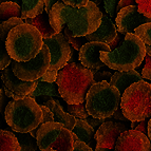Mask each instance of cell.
I'll return each instance as SVG.
<instances>
[{"instance_id": "cb8c5ba5", "label": "cell", "mask_w": 151, "mask_h": 151, "mask_svg": "<svg viewBox=\"0 0 151 151\" xmlns=\"http://www.w3.org/2000/svg\"><path fill=\"white\" fill-rule=\"evenodd\" d=\"M12 17H21L20 5L12 1L0 3V20H8Z\"/></svg>"}, {"instance_id": "4fadbf2b", "label": "cell", "mask_w": 151, "mask_h": 151, "mask_svg": "<svg viewBox=\"0 0 151 151\" xmlns=\"http://www.w3.org/2000/svg\"><path fill=\"white\" fill-rule=\"evenodd\" d=\"M113 149L114 151H150L151 144L146 134L130 129L121 133Z\"/></svg>"}, {"instance_id": "f1b7e54d", "label": "cell", "mask_w": 151, "mask_h": 151, "mask_svg": "<svg viewBox=\"0 0 151 151\" xmlns=\"http://www.w3.org/2000/svg\"><path fill=\"white\" fill-rule=\"evenodd\" d=\"M63 35H65V39H67V41L69 42V45H72L76 51H79V49L87 42L85 37H74V36H72V33L70 32V30H69L67 27L63 28Z\"/></svg>"}, {"instance_id": "ba28073f", "label": "cell", "mask_w": 151, "mask_h": 151, "mask_svg": "<svg viewBox=\"0 0 151 151\" xmlns=\"http://www.w3.org/2000/svg\"><path fill=\"white\" fill-rule=\"evenodd\" d=\"M36 143L40 151H72V132L56 122L40 124L37 128Z\"/></svg>"}, {"instance_id": "e575fe53", "label": "cell", "mask_w": 151, "mask_h": 151, "mask_svg": "<svg viewBox=\"0 0 151 151\" xmlns=\"http://www.w3.org/2000/svg\"><path fill=\"white\" fill-rule=\"evenodd\" d=\"M56 75H57V71L55 70H47L45 73L41 76L38 81H45V83H55L56 81Z\"/></svg>"}, {"instance_id": "5b68a950", "label": "cell", "mask_w": 151, "mask_h": 151, "mask_svg": "<svg viewBox=\"0 0 151 151\" xmlns=\"http://www.w3.org/2000/svg\"><path fill=\"white\" fill-rule=\"evenodd\" d=\"M4 119L13 131L28 133L38 128L42 119L39 104L30 96L9 101L4 110Z\"/></svg>"}, {"instance_id": "60d3db41", "label": "cell", "mask_w": 151, "mask_h": 151, "mask_svg": "<svg viewBox=\"0 0 151 151\" xmlns=\"http://www.w3.org/2000/svg\"><path fill=\"white\" fill-rule=\"evenodd\" d=\"M83 121L86 122L87 124H89V125H90V126L95 130L96 128H98V127L101 126L104 122L106 121V119H95V117H87V119H85Z\"/></svg>"}, {"instance_id": "8992f818", "label": "cell", "mask_w": 151, "mask_h": 151, "mask_svg": "<svg viewBox=\"0 0 151 151\" xmlns=\"http://www.w3.org/2000/svg\"><path fill=\"white\" fill-rule=\"evenodd\" d=\"M119 108L130 122H141L151 115V85L139 81L133 83L121 95Z\"/></svg>"}, {"instance_id": "f546056e", "label": "cell", "mask_w": 151, "mask_h": 151, "mask_svg": "<svg viewBox=\"0 0 151 151\" xmlns=\"http://www.w3.org/2000/svg\"><path fill=\"white\" fill-rule=\"evenodd\" d=\"M137 3V11L142 15L151 18V0H135Z\"/></svg>"}, {"instance_id": "d6a6232c", "label": "cell", "mask_w": 151, "mask_h": 151, "mask_svg": "<svg viewBox=\"0 0 151 151\" xmlns=\"http://www.w3.org/2000/svg\"><path fill=\"white\" fill-rule=\"evenodd\" d=\"M92 74H93V81L94 83H98V81H106L107 78L110 79L111 76H112V73H111L110 71H101V70H92L90 69Z\"/></svg>"}, {"instance_id": "c3c4849f", "label": "cell", "mask_w": 151, "mask_h": 151, "mask_svg": "<svg viewBox=\"0 0 151 151\" xmlns=\"http://www.w3.org/2000/svg\"><path fill=\"white\" fill-rule=\"evenodd\" d=\"M1 2H5V1H12V2H15V3H17V4H19L20 5V3H21V1L22 0H0Z\"/></svg>"}, {"instance_id": "3957f363", "label": "cell", "mask_w": 151, "mask_h": 151, "mask_svg": "<svg viewBox=\"0 0 151 151\" xmlns=\"http://www.w3.org/2000/svg\"><path fill=\"white\" fill-rule=\"evenodd\" d=\"M4 45L12 60L29 61L40 51L43 45L42 36L35 27L23 22L9 32Z\"/></svg>"}, {"instance_id": "52a82bcc", "label": "cell", "mask_w": 151, "mask_h": 151, "mask_svg": "<svg viewBox=\"0 0 151 151\" xmlns=\"http://www.w3.org/2000/svg\"><path fill=\"white\" fill-rule=\"evenodd\" d=\"M86 109L89 115L99 119L110 117L119 107L121 93L106 81L94 83L87 92Z\"/></svg>"}, {"instance_id": "7c38bea8", "label": "cell", "mask_w": 151, "mask_h": 151, "mask_svg": "<svg viewBox=\"0 0 151 151\" xmlns=\"http://www.w3.org/2000/svg\"><path fill=\"white\" fill-rule=\"evenodd\" d=\"M111 49L107 43L98 42V41H87L85 45L79 49L78 52V59L81 65L92 70H101L106 68V65L99 58L101 52H109Z\"/></svg>"}, {"instance_id": "d590c367", "label": "cell", "mask_w": 151, "mask_h": 151, "mask_svg": "<svg viewBox=\"0 0 151 151\" xmlns=\"http://www.w3.org/2000/svg\"><path fill=\"white\" fill-rule=\"evenodd\" d=\"M41 109V112H42V119H41V123L40 124H45V123H49V122H53V114L51 112V110L45 107V105H39Z\"/></svg>"}, {"instance_id": "8d00e7d4", "label": "cell", "mask_w": 151, "mask_h": 151, "mask_svg": "<svg viewBox=\"0 0 151 151\" xmlns=\"http://www.w3.org/2000/svg\"><path fill=\"white\" fill-rule=\"evenodd\" d=\"M124 38H125V34H123V33H119V34H116L115 38H114L113 40L111 41V42L108 45L109 48H110L111 50H114L115 48L119 47V45H121L122 43H123Z\"/></svg>"}, {"instance_id": "9a60e30c", "label": "cell", "mask_w": 151, "mask_h": 151, "mask_svg": "<svg viewBox=\"0 0 151 151\" xmlns=\"http://www.w3.org/2000/svg\"><path fill=\"white\" fill-rule=\"evenodd\" d=\"M2 71L3 72L1 73V79H2L4 87L17 95H21L22 97H24V96L29 95L33 91V89L35 88L37 81H24L14 75L12 70V63H10Z\"/></svg>"}, {"instance_id": "7402d4cb", "label": "cell", "mask_w": 151, "mask_h": 151, "mask_svg": "<svg viewBox=\"0 0 151 151\" xmlns=\"http://www.w3.org/2000/svg\"><path fill=\"white\" fill-rule=\"evenodd\" d=\"M28 96L32 98L38 96H54V97H60L58 93V89L56 83H45V81H37L35 88L29 94Z\"/></svg>"}, {"instance_id": "e0dca14e", "label": "cell", "mask_w": 151, "mask_h": 151, "mask_svg": "<svg viewBox=\"0 0 151 151\" xmlns=\"http://www.w3.org/2000/svg\"><path fill=\"white\" fill-rule=\"evenodd\" d=\"M139 81H143V78H142L141 74L135 70L116 71L115 73L112 74L109 83L111 86L115 87L122 95L124 91L126 90L130 85Z\"/></svg>"}, {"instance_id": "4316f807", "label": "cell", "mask_w": 151, "mask_h": 151, "mask_svg": "<svg viewBox=\"0 0 151 151\" xmlns=\"http://www.w3.org/2000/svg\"><path fill=\"white\" fill-rule=\"evenodd\" d=\"M145 45H151V22L143 23L132 32Z\"/></svg>"}, {"instance_id": "4dcf8cb0", "label": "cell", "mask_w": 151, "mask_h": 151, "mask_svg": "<svg viewBox=\"0 0 151 151\" xmlns=\"http://www.w3.org/2000/svg\"><path fill=\"white\" fill-rule=\"evenodd\" d=\"M103 1L105 11H106L109 17L113 20L116 16V6H117V3L119 2V0H103Z\"/></svg>"}, {"instance_id": "ee69618b", "label": "cell", "mask_w": 151, "mask_h": 151, "mask_svg": "<svg viewBox=\"0 0 151 151\" xmlns=\"http://www.w3.org/2000/svg\"><path fill=\"white\" fill-rule=\"evenodd\" d=\"M59 0H45V13L49 15V13H50L51 9L55 4L56 2H58Z\"/></svg>"}, {"instance_id": "ac0fdd59", "label": "cell", "mask_w": 151, "mask_h": 151, "mask_svg": "<svg viewBox=\"0 0 151 151\" xmlns=\"http://www.w3.org/2000/svg\"><path fill=\"white\" fill-rule=\"evenodd\" d=\"M45 107H48L51 110L52 114H53V122H56V123H60L63 124V126L65 127L69 130H72V128L75 125V121L76 119L74 116L70 115L69 113L65 112L61 107V105L59 104V101H56V99H48L43 103Z\"/></svg>"}, {"instance_id": "44dd1931", "label": "cell", "mask_w": 151, "mask_h": 151, "mask_svg": "<svg viewBox=\"0 0 151 151\" xmlns=\"http://www.w3.org/2000/svg\"><path fill=\"white\" fill-rule=\"evenodd\" d=\"M45 11V0H22L21 1V19L34 18Z\"/></svg>"}, {"instance_id": "1f68e13d", "label": "cell", "mask_w": 151, "mask_h": 151, "mask_svg": "<svg viewBox=\"0 0 151 151\" xmlns=\"http://www.w3.org/2000/svg\"><path fill=\"white\" fill-rule=\"evenodd\" d=\"M12 61V58L8 54L5 50V45L0 41V71H2L4 68H6Z\"/></svg>"}, {"instance_id": "f5cc1de1", "label": "cell", "mask_w": 151, "mask_h": 151, "mask_svg": "<svg viewBox=\"0 0 151 151\" xmlns=\"http://www.w3.org/2000/svg\"><path fill=\"white\" fill-rule=\"evenodd\" d=\"M95 151H109V150H108V149H106V148H101V147L96 146Z\"/></svg>"}, {"instance_id": "f6af8a7d", "label": "cell", "mask_w": 151, "mask_h": 151, "mask_svg": "<svg viewBox=\"0 0 151 151\" xmlns=\"http://www.w3.org/2000/svg\"><path fill=\"white\" fill-rule=\"evenodd\" d=\"M134 130H137L142 133L146 134V119H144V121L139 122V125L136 126V128Z\"/></svg>"}, {"instance_id": "ab89813d", "label": "cell", "mask_w": 151, "mask_h": 151, "mask_svg": "<svg viewBox=\"0 0 151 151\" xmlns=\"http://www.w3.org/2000/svg\"><path fill=\"white\" fill-rule=\"evenodd\" d=\"M72 151H93L91 147L81 141H76L73 144V150Z\"/></svg>"}, {"instance_id": "277c9868", "label": "cell", "mask_w": 151, "mask_h": 151, "mask_svg": "<svg viewBox=\"0 0 151 151\" xmlns=\"http://www.w3.org/2000/svg\"><path fill=\"white\" fill-rule=\"evenodd\" d=\"M146 56V45L133 33L125 34L119 47L109 52H101L99 58L109 69L116 71L134 70L139 67Z\"/></svg>"}, {"instance_id": "2e32d148", "label": "cell", "mask_w": 151, "mask_h": 151, "mask_svg": "<svg viewBox=\"0 0 151 151\" xmlns=\"http://www.w3.org/2000/svg\"><path fill=\"white\" fill-rule=\"evenodd\" d=\"M116 34L117 31L113 20L106 14H101V21L99 27L93 33L85 36V38L87 41H98L109 45L115 38Z\"/></svg>"}, {"instance_id": "7a4b0ae2", "label": "cell", "mask_w": 151, "mask_h": 151, "mask_svg": "<svg viewBox=\"0 0 151 151\" xmlns=\"http://www.w3.org/2000/svg\"><path fill=\"white\" fill-rule=\"evenodd\" d=\"M56 85L60 97L68 105L81 104L86 101L90 87L94 83L90 69L77 63H68L57 71Z\"/></svg>"}, {"instance_id": "7dc6e473", "label": "cell", "mask_w": 151, "mask_h": 151, "mask_svg": "<svg viewBox=\"0 0 151 151\" xmlns=\"http://www.w3.org/2000/svg\"><path fill=\"white\" fill-rule=\"evenodd\" d=\"M30 135L32 136V137H34V139H36V133H37V128H35V129H33V130H31L30 132Z\"/></svg>"}, {"instance_id": "8fae6325", "label": "cell", "mask_w": 151, "mask_h": 151, "mask_svg": "<svg viewBox=\"0 0 151 151\" xmlns=\"http://www.w3.org/2000/svg\"><path fill=\"white\" fill-rule=\"evenodd\" d=\"M115 28L119 33H132L135 28L143 23L150 22L151 18L142 15L136 5H128L121 9L115 16Z\"/></svg>"}, {"instance_id": "836d02e7", "label": "cell", "mask_w": 151, "mask_h": 151, "mask_svg": "<svg viewBox=\"0 0 151 151\" xmlns=\"http://www.w3.org/2000/svg\"><path fill=\"white\" fill-rule=\"evenodd\" d=\"M145 60H146V63H145V67L143 69V72H142V78L143 79H148L150 81L151 79V58L150 56H145Z\"/></svg>"}, {"instance_id": "9c48e42d", "label": "cell", "mask_w": 151, "mask_h": 151, "mask_svg": "<svg viewBox=\"0 0 151 151\" xmlns=\"http://www.w3.org/2000/svg\"><path fill=\"white\" fill-rule=\"evenodd\" d=\"M13 73L16 77L24 81H38L50 65V52L48 47L43 43L40 51L35 57L29 61H11Z\"/></svg>"}, {"instance_id": "f35d334b", "label": "cell", "mask_w": 151, "mask_h": 151, "mask_svg": "<svg viewBox=\"0 0 151 151\" xmlns=\"http://www.w3.org/2000/svg\"><path fill=\"white\" fill-rule=\"evenodd\" d=\"M88 1L89 0H61V2L73 8H81L83 5H86Z\"/></svg>"}, {"instance_id": "f907efd6", "label": "cell", "mask_w": 151, "mask_h": 151, "mask_svg": "<svg viewBox=\"0 0 151 151\" xmlns=\"http://www.w3.org/2000/svg\"><path fill=\"white\" fill-rule=\"evenodd\" d=\"M89 1H91V2H93L95 5H99L101 2H103V0H89Z\"/></svg>"}, {"instance_id": "7bdbcfd3", "label": "cell", "mask_w": 151, "mask_h": 151, "mask_svg": "<svg viewBox=\"0 0 151 151\" xmlns=\"http://www.w3.org/2000/svg\"><path fill=\"white\" fill-rule=\"evenodd\" d=\"M135 0H119V2L117 3V6H116V14L119 13V11L121 9L125 8V6H128V5H134Z\"/></svg>"}, {"instance_id": "30bf717a", "label": "cell", "mask_w": 151, "mask_h": 151, "mask_svg": "<svg viewBox=\"0 0 151 151\" xmlns=\"http://www.w3.org/2000/svg\"><path fill=\"white\" fill-rule=\"evenodd\" d=\"M45 43L50 52V65L48 70L58 71L63 65H65L73 57V50L65 39L63 32L55 33L51 37L42 38Z\"/></svg>"}, {"instance_id": "484cf974", "label": "cell", "mask_w": 151, "mask_h": 151, "mask_svg": "<svg viewBox=\"0 0 151 151\" xmlns=\"http://www.w3.org/2000/svg\"><path fill=\"white\" fill-rule=\"evenodd\" d=\"M23 20L19 17H12L8 20H4L0 23V41L2 43L5 42V38L8 36L9 32L12 30L14 27L19 24H22Z\"/></svg>"}, {"instance_id": "d4e9b609", "label": "cell", "mask_w": 151, "mask_h": 151, "mask_svg": "<svg viewBox=\"0 0 151 151\" xmlns=\"http://www.w3.org/2000/svg\"><path fill=\"white\" fill-rule=\"evenodd\" d=\"M14 134H15L19 145H20V150L19 151H37L38 146L37 143H36V139L32 137L29 132L28 133L16 132Z\"/></svg>"}, {"instance_id": "681fc988", "label": "cell", "mask_w": 151, "mask_h": 151, "mask_svg": "<svg viewBox=\"0 0 151 151\" xmlns=\"http://www.w3.org/2000/svg\"><path fill=\"white\" fill-rule=\"evenodd\" d=\"M146 55L151 56V48H150V45H146Z\"/></svg>"}, {"instance_id": "bcb514c9", "label": "cell", "mask_w": 151, "mask_h": 151, "mask_svg": "<svg viewBox=\"0 0 151 151\" xmlns=\"http://www.w3.org/2000/svg\"><path fill=\"white\" fill-rule=\"evenodd\" d=\"M147 131H148V135H147V137H148L149 139H151V121L149 119L148 121V126H147Z\"/></svg>"}, {"instance_id": "74e56055", "label": "cell", "mask_w": 151, "mask_h": 151, "mask_svg": "<svg viewBox=\"0 0 151 151\" xmlns=\"http://www.w3.org/2000/svg\"><path fill=\"white\" fill-rule=\"evenodd\" d=\"M9 103V97L4 94L3 89H0V114L4 115L5 107Z\"/></svg>"}, {"instance_id": "816d5d0a", "label": "cell", "mask_w": 151, "mask_h": 151, "mask_svg": "<svg viewBox=\"0 0 151 151\" xmlns=\"http://www.w3.org/2000/svg\"><path fill=\"white\" fill-rule=\"evenodd\" d=\"M139 125V122H131V129H135L136 126Z\"/></svg>"}, {"instance_id": "83f0119b", "label": "cell", "mask_w": 151, "mask_h": 151, "mask_svg": "<svg viewBox=\"0 0 151 151\" xmlns=\"http://www.w3.org/2000/svg\"><path fill=\"white\" fill-rule=\"evenodd\" d=\"M67 111H68L67 113L74 116L75 119H85L89 115L86 109V101L81 104H75V105H68L67 106Z\"/></svg>"}, {"instance_id": "d6986e66", "label": "cell", "mask_w": 151, "mask_h": 151, "mask_svg": "<svg viewBox=\"0 0 151 151\" xmlns=\"http://www.w3.org/2000/svg\"><path fill=\"white\" fill-rule=\"evenodd\" d=\"M71 132L77 136L78 141L83 142V143L87 144L91 148L96 144L95 142H94V133H95V130H94L89 124H87L83 119H76L75 125H74V127L72 128Z\"/></svg>"}, {"instance_id": "5bb4252c", "label": "cell", "mask_w": 151, "mask_h": 151, "mask_svg": "<svg viewBox=\"0 0 151 151\" xmlns=\"http://www.w3.org/2000/svg\"><path fill=\"white\" fill-rule=\"evenodd\" d=\"M126 130L127 126L124 123L105 121L94 133V139L97 144L96 146L106 148L108 150L113 149L117 137Z\"/></svg>"}, {"instance_id": "603a6c76", "label": "cell", "mask_w": 151, "mask_h": 151, "mask_svg": "<svg viewBox=\"0 0 151 151\" xmlns=\"http://www.w3.org/2000/svg\"><path fill=\"white\" fill-rule=\"evenodd\" d=\"M20 145L15 134L0 129V151H19Z\"/></svg>"}, {"instance_id": "6da1fadb", "label": "cell", "mask_w": 151, "mask_h": 151, "mask_svg": "<svg viewBox=\"0 0 151 151\" xmlns=\"http://www.w3.org/2000/svg\"><path fill=\"white\" fill-rule=\"evenodd\" d=\"M101 14L97 5L91 1L81 8H73L58 1L49 13V21L55 33L63 32L65 24H67L72 36L85 37L99 27Z\"/></svg>"}, {"instance_id": "b9f144b4", "label": "cell", "mask_w": 151, "mask_h": 151, "mask_svg": "<svg viewBox=\"0 0 151 151\" xmlns=\"http://www.w3.org/2000/svg\"><path fill=\"white\" fill-rule=\"evenodd\" d=\"M121 119L122 122H127V119L125 117V116L123 115V113H122V110L121 108H117L115 111H114V113L112 114V115L110 116V117H108V119Z\"/></svg>"}, {"instance_id": "ffe728a7", "label": "cell", "mask_w": 151, "mask_h": 151, "mask_svg": "<svg viewBox=\"0 0 151 151\" xmlns=\"http://www.w3.org/2000/svg\"><path fill=\"white\" fill-rule=\"evenodd\" d=\"M23 22L29 23V24L35 27L39 31L42 38L51 37L52 35L55 34V31L51 27L50 21H49V15L45 11L34 18H27V19H24Z\"/></svg>"}]
</instances>
